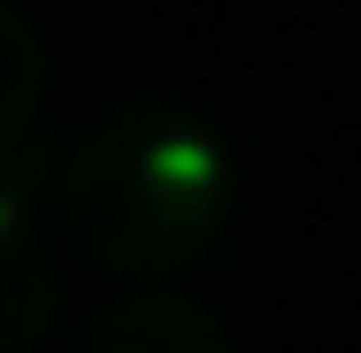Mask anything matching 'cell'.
Wrapping results in <instances>:
<instances>
[{"instance_id":"4","label":"cell","mask_w":361,"mask_h":353,"mask_svg":"<svg viewBox=\"0 0 361 353\" xmlns=\"http://www.w3.org/2000/svg\"><path fill=\"white\" fill-rule=\"evenodd\" d=\"M39 85H47V62H39V31L0 0V161L16 154V139L31 131V108H39Z\"/></svg>"},{"instance_id":"3","label":"cell","mask_w":361,"mask_h":353,"mask_svg":"<svg viewBox=\"0 0 361 353\" xmlns=\"http://www.w3.org/2000/svg\"><path fill=\"white\" fill-rule=\"evenodd\" d=\"M77 353H238V346L200 299L169 292V284H139L85 323Z\"/></svg>"},{"instance_id":"2","label":"cell","mask_w":361,"mask_h":353,"mask_svg":"<svg viewBox=\"0 0 361 353\" xmlns=\"http://www.w3.org/2000/svg\"><path fill=\"white\" fill-rule=\"evenodd\" d=\"M54 323H62V261H54L31 200L0 185V353L47 346Z\"/></svg>"},{"instance_id":"1","label":"cell","mask_w":361,"mask_h":353,"mask_svg":"<svg viewBox=\"0 0 361 353\" xmlns=\"http://www.w3.org/2000/svg\"><path fill=\"white\" fill-rule=\"evenodd\" d=\"M54 215L85 261L108 277H177L231 223V161L208 123L177 108H116L100 116L54 169Z\"/></svg>"}]
</instances>
